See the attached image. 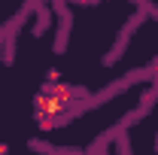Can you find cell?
Wrapping results in <instances>:
<instances>
[{
	"mask_svg": "<svg viewBox=\"0 0 158 155\" xmlns=\"http://www.w3.org/2000/svg\"><path fill=\"white\" fill-rule=\"evenodd\" d=\"M46 24H49V9H40V24L34 27V37H40L46 31Z\"/></svg>",
	"mask_w": 158,
	"mask_h": 155,
	"instance_id": "6da1fadb",
	"label": "cell"
}]
</instances>
